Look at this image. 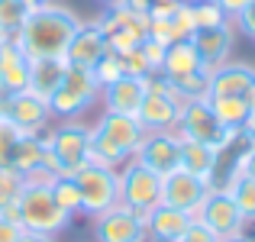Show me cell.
<instances>
[{
	"instance_id": "cb8c5ba5",
	"label": "cell",
	"mask_w": 255,
	"mask_h": 242,
	"mask_svg": "<svg viewBox=\"0 0 255 242\" xmlns=\"http://www.w3.org/2000/svg\"><path fill=\"white\" fill-rule=\"evenodd\" d=\"M200 55L194 49V39H178L165 49V62H162V75L165 78H184V75H194L200 71Z\"/></svg>"
},
{
	"instance_id": "60d3db41",
	"label": "cell",
	"mask_w": 255,
	"mask_h": 242,
	"mask_svg": "<svg viewBox=\"0 0 255 242\" xmlns=\"http://www.w3.org/2000/svg\"><path fill=\"white\" fill-rule=\"evenodd\" d=\"M178 3L181 0H152L149 3V16H171Z\"/></svg>"
},
{
	"instance_id": "1f68e13d",
	"label": "cell",
	"mask_w": 255,
	"mask_h": 242,
	"mask_svg": "<svg viewBox=\"0 0 255 242\" xmlns=\"http://www.w3.org/2000/svg\"><path fill=\"white\" fill-rule=\"evenodd\" d=\"M26 132H19L10 120L0 117V168H13V152H16V142Z\"/></svg>"
},
{
	"instance_id": "c3c4849f",
	"label": "cell",
	"mask_w": 255,
	"mask_h": 242,
	"mask_svg": "<svg viewBox=\"0 0 255 242\" xmlns=\"http://www.w3.org/2000/svg\"><path fill=\"white\" fill-rule=\"evenodd\" d=\"M23 3H26V6H29V10H32V6H39V3H45V0H23Z\"/></svg>"
},
{
	"instance_id": "7402d4cb",
	"label": "cell",
	"mask_w": 255,
	"mask_h": 242,
	"mask_svg": "<svg viewBox=\"0 0 255 242\" xmlns=\"http://www.w3.org/2000/svg\"><path fill=\"white\" fill-rule=\"evenodd\" d=\"M68 62L65 58H29V91L49 100L52 94L62 87Z\"/></svg>"
},
{
	"instance_id": "52a82bcc",
	"label": "cell",
	"mask_w": 255,
	"mask_h": 242,
	"mask_svg": "<svg viewBox=\"0 0 255 242\" xmlns=\"http://www.w3.org/2000/svg\"><path fill=\"white\" fill-rule=\"evenodd\" d=\"M97 26L104 29L110 52L123 55V52L136 49V45L149 36V13L129 10L123 0H117V3H107L104 10H100Z\"/></svg>"
},
{
	"instance_id": "8d00e7d4",
	"label": "cell",
	"mask_w": 255,
	"mask_h": 242,
	"mask_svg": "<svg viewBox=\"0 0 255 242\" xmlns=\"http://www.w3.org/2000/svg\"><path fill=\"white\" fill-rule=\"evenodd\" d=\"M233 29L243 32L246 39H252V42H255V0L246 6V10H239L236 16H233Z\"/></svg>"
},
{
	"instance_id": "f5cc1de1",
	"label": "cell",
	"mask_w": 255,
	"mask_h": 242,
	"mask_svg": "<svg viewBox=\"0 0 255 242\" xmlns=\"http://www.w3.org/2000/svg\"><path fill=\"white\" fill-rule=\"evenodd\" d=\"M187 3H197V0H187Z\"/></svg>"
},
{
	"instance_id": "603a6c76",
	"label": "cell",
	"mask_w": 255,
	"mask_h": 242,
	"mask_svg": "<svg viewBox=\"0 0 255 242\" xmlns=\"http://www.w3.org/2000/svg\"><path fill=\"white\" fill-rule=\"evenodd\" d=\"M191 223L194 220L187 217L184 210H174V207H165V204H158L155 210L149 213V220H145L149 239H181Z\"/></svg>"
},
{
	"instance_id": "ee69618b",
	"label": "cell",
	"mask_w": 255,
	"mask_h": 242,
	"mask_svg": "<svg viewBox=\"0 0 255 242\" xmlns=\"http://www.w3.org/2000/svg\"><path fill=\"white\" fill-rule=\"evenodd\" d=\"M19 242H55V236H42V233H23Z\"/></svg>"
},
{
	"instance_id": "b9f144b4",
	"label": "cell",
	"mask_w": 255,
	"mask_h": 242,
	"mask_svg": "<svg viewBox=\"0 0 255 242\" xmlns=\"http://www.w3.org/2000/svg\"><path fill=\"white\" fill-rule=\"evenodd\" d=\"M249 3H252V0H217V6H220V10H223V13H226V16H230V19L236 16L239 10H246V6H249Z\"/></svg>"
},
{
	"instance_id": "d6986e66",
	"label": "cell",
	"mask_w": 255,
	"mask_h": 242,
	"mask_svg": "<svg viewBox=\"0 0 255 242\" xmlns=\"http://www.w3.org/2000/svg\"><path fill=\"white\" fill-rule=\"evenodd\" d=\"M255 78V65L249 62H226L210 71V91L207 97H246Z\"/></svg>"
},
{
	"instance_id": "7c38bea8",
	"label": "cell",
	"mask_w": 255,
	"mask_h": 242,
	"mask_svg": "<svg viewBox=\"0 0 255 242\" xmlns=\"http://www.w3.org/2000/svg\"><path fill=\"white\" fill-rule=\"evenodd\" d=\"M197 223H204L207 230L217 233L220 239L239 236V233H246V226H249L226 187H210V194H207L204 207H200V213H197Z\"/></svg>"
},
{
	"instance_id": "4dcf8cb0",
	"label": "cell",
	"mask_w": 255,
	"mask_h": 242,
	"mask_svg": "<svg viewBox=\"0 0 255 242\" xmlns=\"http://www.w3.org/2000/svg\"><path fill=\"white\" fill-rule=\"evenodd\" d=\"M191 10H194V26L197 29H213V26L230 23V16L217 6V0H197V3H191Z\"/></svg>"
},
{
	"instance_id": "6da1fadb",
	"label": "cell",
	"mask_w": 255,
	"mask_h": 242,
	"mask_svg": "<svg viewBox=\"0 0 255 242\" xmlns=\"http://www.w3.org/2000/svg\"><path fill=\"white\" fill-rule=\"evenodd\" d=\"M81 23L84 19L71 6L45 0V3L29 10L16 39L29 58H65V52H68L75 32L81 29Z\"/></svg>"
},
{
	"instance_id": "f907efd6",
	"label": "cell",
	"mask_w": 255,
	"mask_h": 242,
	"mask_svg": "<svg viewBox=\"0 0 255 242\" xmlns=\"http://www.w3.org/2000/svg\"><path fill=\"white\" fill-rule=\"evenodd\" d=\"M149 242H178V239H149Z\"/></svg>"
},
{
	"instance_id": "8fae6325",
	"label": "cell",
	"mask_w": 255,
	"mask_h": 242,
	"mask_svg": "<svg viewBox=\"0 0 255 242\" xmlns=\"http://www.w3.org/2000/svg\"><path fill=\"white\" fill-rule=\"evenodd\" d=\"M94 239L97 242H149L145 217L129 210L126 204H117L94 217Z\"/></svg>"
},
{
	"instance_id": "e575fe53",
	"label": "cell",
	"mask_w": 255,
	"mask_h": 242,
	"mask_svg": "<svg viewBox=\"0 0 255 242\" xmlns=\"http://www.w3.org/2000/svg\"><path fill=\"white\" fill-rule=\"evenodd\" d=\"M165 49H168V45L155 42V39H149V36H145L142 42H139V52H142L145 65H149V75H155V71H162V62H165Z\"/></svg>"
},
{
	"instance_id": "3957f363",
	"label": "cell",
	"mask_w": 255,
	"mask_h": 242,
	"mask_svg": "<svg viewBox=\"0 0 255 242\" xmlns=\"http://www.w3.org/2000/svg\"><path fill=\"white\" fill-rule=\"evenodd\" d=\"M16 220L26 233H42V236H58L71 226V217L55 204L49 184H36V181H26L16 204Z\"/></svg>"
},
{
	"instance_id": "f1b7e54d",
	"label": "cell",
	"mask_w": 255,
	"mask_h": 242,
	"mask_svg": "<svg viewBox=\"0 0 255 242\" xmlns=\"http://www.w3.org/2000/svg\"><path fill=\"white\" fill-rule=\"evenodd\" d=\"M174 91H178V100L181 104H191V100H204L207 91H210V71H194V75H184V78H171Z\"/></svg>"
},
{
	"instance_id": "f6af8a7d",
	"label": "cell",
	"mask_w": 255,
	"mask_h": 242,
	"mask_svg": "<svg viewBox=\"0 0 255 242\" xmlns=\"http://www.w3.org/2000/svg\"><path fill=\"white\" fill-rule=\"evenodd\" d=\"M126 6H129V10H139V13H149V3L152 0H123Z\"/></svg>"
},
{
	"instance_id": "f546056e",
	"label": "cell",
	"mask_w": 255,
	"mask_h": 242,
	"mask_svg": "<svg viewBox=\"0 0 255 242\" xmlns=\"http://www.w3.org/2000/svg\"><path fill=\"white\" fill-rule=\"evenodd\" d=\"M26 16H29V6L23 0H0V29L6 36H16L23 29Z\"/></svg>"
},
{
	"instance_id": "f35d334b",
	"label": "cell",
	"mask_w": 255,
	"mask_h": 242,
	"mask_svg": "<svg viewBox=\"0 0 255 242\" xmlns=\"http://www.w3.org/2000/svg\"><path fill=\"white\" fill-rule=\"evenodd\" d=\"M23 223L13 217H0V242H19L23 239Z\"/></svg>"
},
{
	"instance_id": "9c48e42d",
	"label": "cell",
	"mask_w": 255,
	"mask_h": 242,
	"mask_svg": "<svg viewBox=\"0 0 255 242\" xmlns=\"http://www.w3.org/2000/svg\"><path fill=\"white\" fill-rule=\"evenodd\" d=\"M117 171H120V204H126L129 210L149 220V213L162 204V178L149 171L145 165H139L136 158L120 165Z\"/></svg>"
},
{
	"instance_id": "7a4b0ae2",
	"label": "cell",
	"mask_w": 255,
	"mask_h": 242,
	"mask_svg": "<svg viewBox=\"0 0 255 242\" xmlns=\"http://www.w3.org/2000/svg\"><path fill=\"white\" fill-rule=\"evenodd\" d=\"M142 139L145 129L136 117L100 113V120L91 126V155H87V161L104 168H120L136 155Z\"/></svg>"
},
{
	"instance_id": "74e56055",
	"label": "cell",
	"mask_w": 255,
	"mask_h": 242,
	"mask_svg": "<svg viewBox=\"0 0 255 242\" xmlns=\"http://www.w3.org/2000/svg\"><path fill=\"white\" fill-rule=\"evenodd\" d=\"M178 242H220V236H217V233H210L204 223H197V220H194V223L184 230V236H181Z\"/></svg>"
},
{
	"instance_id": "816d5d0a",
	"label": "cell",
	"mask_w": 255,
	"mask_h": 242,
	"mask_svg": "<svg viewBox=\"0 0 255 242\" xmlns=\"http://www.w3.org/2000/svg\"><path fill=\"white\" fill-rule=\"evenodd\" d=\"M3 39H6V32H3V29H0V45H3Z\"/></svg>"
},
{
	"instance_id": "4316f807",
	"label": "cell",
	"mask_w": 255,
	"mask_h": 242,
	"mask_svg": "<svg viewBox=\"0 0 255 242\" xmlns=\"http://www.w3.org/2000/svg\"><path fill=\"white\" fill-rule=\"evenodd\" d=\"M26 187V178L13 168H0V217H13L16 220V204L19 194Z\"/></svg>"
},
{
	"instance_id": "7bdbcfd3",
	"label": "cell",
	"mask_w": 255,
	"mask_h": 242,
	"mask_svg": "<svg viewBox=\"0 0 255 242\" xmlns=\"http://www.w3.org/2000/svg\"><path fill=\"white\" fill-rule=\"evenodd\" d=\"M239 132H243L246 142H255V107L249 110V117H246V123L239 126Z\"/></svg>"
},
{
	"instance_id": "44dd1931",
	"label": "cell",
	"mask_w": 255,
	"mask_h": 242,
	"mask_svg": "<svg viewBox=\"0 0 255 242\" xmlns=\"http://www.w3.org/2000/svg\"><path fill=\"white\" fill-rule=\"evenodd\" d=\"M223 152H217L213 145L194 142V139H181V168L191 174H197L200 181H207L210 187H217V171Z\"/></svg>"
},
{
	"instance_id": "ffe728a7",
	"label": "cell",
	"mask_w": 255,
	"mask_h": 242,
	"mask_svg": "<svg viewBox=\"0 0 255 242\" xmlns=\"http://www.w3.org/2000/svg\"><path fill=\"white\" fill-rule=\"evenodd\" d=\"M181 107L184 104H178V100H171V97H162V94H145L136 120L142 123L145 132H171L174 126H178Z\"/></svg>"
},
{
	"instance_id": "8992f818",
	"label": "cell",
	"mask_w": 255,
	"mask_h": 242,
	"mask_svg": "<svg viewBox=\"0 0 255 242\" xmlns=\"http://www.w3.org/2000/svg\"><path fill=\"white\" fill-rule=\"evenodd\" d=\"M49 152L58 161V174H75L81 165H87L91 155V126L81 120H58L55 126L42 132Z\"/></svg>"
},
{
	"instance_id": "9a60e30c",
	"label": "cell",
	"mask_w": 255,
	"mask_h": 242,
	"mask_svg": "<svg viewBox=\"0 0 255 242\" xmlns=\"http://www.w3.org/2000/svg\"><path fill=\"white\" fill-rule=\"evenodd\" d=\"M191 39H194V49L200 55L204 71H213V68L230 62L233 45H236V29H233V19H230V23L213 26V29H197Z\"/></svg>"
},
{
	"instance_id": "83f0119b",
	"label": "cell",
	"mask_w": 255,
	"mask_h": 242,
	"mask_svg": "<svg viewBox=\"0 0 255 242\" xmlns=\"http://www.w3.org/2000/svg\"><path fill=\"white\" fill-rule=\"evenodd\" d=\"M49 191H52V197H55V204L62 207L68 217H78V213H81V191H78V184H75L71 174H58V178H52Z\"/></svg>"
},
{
	"instance_id": "db71d44e",
	"label": "cell",
	"mask_w": 255,
	"mask_h": 242,
	"mask_svg": "<svg viewBox=\"0 0 255 242\" xmlns=\"http://www.w3.org/2000/svg\"><path fill=\"white\" fill-rule=\"evenodd\" d=\"M0 117H3V113H0Z\"/></svg>"
},
{
	"instance_id": "ab89813d",
	"label": "cell",
	"mask_w": 255,
	"mask_h": 242,
	"mask_svg": "<svg viewBox=\"0 0 255 242\" xmlns=\"http://www.w3.org/2000/svg\"><path fill=\"white\" fill-rule=\"evenodd\" d=\"M230 171H239V174H249V178H255V142H246L243 155L236 158V165H233Z\"/></svg>"
},
{
	"instance_id": "681fc988",
	"label": "cell",
	"mask_w": 255,
	"mask_h": 242,
	"mask_svg": "<svg viewBox=\"0 0 255 242\" xmlns=\"http://www.w3.org/2000/svg\"><path fill=\"white\" fill-rule=\"evenodd\" d=\"M97 3H100V6H107V3H117V0H97Z\"/></svg>"
},
{
	"instance_id": "ba28073f",
	"label": "cell",
	"mask_w": 255,
	"mask_h": 242,
	"mask_svg": "<svg viewBox=\"0 0 255 242\" xmlns=\"http://www.w3.org/2000/svg\"><path fill=\"white\" fill-rule=\"evenodd\" d=\"M75 184L81 191V213L84 217H100L104 210L120 204V171L104 165H81L75 174Z\"/></svg>"
},
{
	"instance_id": "d590c367",
	"label": "cell",
	"mask_w": 255,
	"mask_h": 242,
	"mask_svg": "<svg viewBox=\"0 0 255 242\" xmlns=\"http://www.w3.org/2000/svg\"><path fill=\"white\" fill-rule=\"evenodd\" d=\"M120 65H123V75H129V78H145L149 75V65H145L139 45L129 49V52H123V55H120Z\"/></svg>"
},
{
	"instance_id": "5b68a950",
	"label": "cell",
	"mask_w": 255,
	"mask_h": 242,
	"mask_svg": "<svg viewBox=\"0 0 255 242\" xmlns=\"http://www.w3.org/2000/svg\"><path fill=\"white\" fill-rule=\"evenodd\" d=\"M97 104H100V84H97V78H94V71L91 68H75V65H68L62 87L49 97L52 117H58V120H81L84 113Z\"/></svg>"
},
{
	"instance_id": "4fadbf2b",
	"label": "cell",
	"mask_w": 255,
	"mask_h": 242,
	"mask_svg": "<svg viewBox=\"0 0 255 242\" xmlns=\"http://www.w3.org/2000/svg\"><path fill=\"white\" fill-rule=\"evenodd\" d=\"M207 194H210V184L200 181L197 174L184 171V168H178V171H171V174L162 178V204L174 207V210H184L191 220H197Z\"/></svg>"
},
{
	"instance_id": "7dc6e473",
	"label": "cell",
	"mask_w": 255,
	"mask_h": 242,
	"mask_svg": "<svg viewBox=\"0 0 255 242\" xmlns=\"http://www.w3.org/2000/svg\"><path fill=\"white\" fill-rule=\"evenodd\" d=\"M220 242H252L246 233H239V236H230V239H220Z\"/></svg>"
},
{
	"instance_id": "5bb4252c",
	"label": "cell",
	"mask_w": 255,
	"mask_h": 242,
	"mask_svg": "<svg viewBox=\"0 0 255 242\" xmlns=\"http://www.w3.org/2000/svg\"><path fill=\"white\" fill-rule=\"evenodd\" d=\"M139 165H145L149 171H155L158 178H165V174L178 171L181 168V136L178 132H145L142 145L136 149Z\"/></svg>"
},
{
	"instance_id": "d6a6232c",
	"label": "cell",
	"mask_w": 255,
	"mask_h": 242,
	"mask_svg": "<svg viewBox=\"0 0 255 242\" xmlns=\"http://www.w3.org/2000/svg\"><path fill=\"white\" fill-rule=\"evenodd\" d=\"M91 71H94V78H97L100 91H104L107 84H113V81L123 78V65H120V55H117V52H107V55L100 58V62L94 65Z\"/></svg>"
},
{
	"instance_id": "484cf974",
	"label": "cell",
	"mask_w": 255,
	"mask_h": 242,
	"mask_svg": "<svg viewBox=\"0 0 255 242\" xmlns=\"http://www.w3.org/2000/svg\"><path fill=\"white\" fill-rule=\"evenodd\" d=\"M207 100H210V110L217 113V120L230 129H239L252 110L246 97H207Z\"/></svg>"
},
{
	"instance_id": "277c9868",
	"label": "cell",
	"mask_w": 255,
	"mask_h": 242,
	"mask_svg": "<svg viewBox=\"0 0 255 242\" xmlns=\"http://www.w3.org/2000/svg\"><path fill=\"white\" fill-rule=\"evenodd\" d=\"M181 139H194V142H204V145H213L217 152H230V145L236 139H243L239 129H230L217 120V113L210 110V100H191V104L181 107V117H178V126H174Z\"/></svg>"
},
{
	"instance_id": "d4e9b609",
	"label": "cell",
	"mask_w": 255,
	"mask_h": 242,
	"mask_svg": "<svg viewBox=\"0 0 255 242\" xmlns=\"http://www.w3.org/2000/svg\"><path fill=\"white\" fill-rule=\"evenodd\" d=\"M223 187L230 191V197L236 200V207L246 217V223H255V178L239 174V171H230V178L223 181Z\"/></svg>"
},
{
	"instance_id": "836d02e7",
	"label": "cell",
	"mask_w": 255,
	"mask_h": 242,
	"mask_svg": "<svg viewBox=\"0 0 255 242\" xmlns=\"http://www.w3.org/2000/svg\"><path fill=\"white\" fill-rule=\"evenodd\" d=\"M171 26H174V36L178 39H191L194 32H197V26H194V10H191V3L187 0H181L178 6H174V13H171Z\"/></svg>"
},
{
	"instance_id": "bcb514c9",
	"label": "cell",
	"mask_w": 255,
	"mask_h": 242,
	"mask_svg": "<svg viewBox=\"0 0 255 242\" xmlns=\"http://www.w3.org/2000/svg\"><path fill=\"white\" fill-rule=\"evenodd\" d=\"M246 100H249V107H255V78H252V84H249V91H246Z\"/></svg>"
},
{
	"instance_id": "2e32d148",
	"label": "cell",
	"mask_w": 255,
	"mask_h": 242,
	"mask_svg": "<svg viewBox=\"0 0 255 242\" xmlns=\"http://www.w3.org/2000/svg\"><path fill=\"white\" fill-rule=\"evenodd\" d=\"M29 87V55L23 52L16 36H6L0 45V104L6 94Z\"/></svg>"
},
{
	"instance_id": "ac0fdd59",
	"label": "cell",
	"mask_w": 255,
	"mask_h": 242,
	"mask_svg": "<svg viewBox=\"0 0 255 242\" xmlns=\"http://www.w3.org/2000/svg\"><path fill=\"white\" fill-rule=\"evenodd\" d=\"M142 97H145V84L142 78H129L123 75L120 81L107 84L100 91V107L104 113H120V117H136L139 107H142Z\"/></svg>"
},
{
	"instance_id": "e0dca14e",
	"label": "cell",
	"mask_w": 255,
	"mask_h": 242,
	"mask_svg": "<svg viewBox=\"0 0 255 242\" xmlns=\"http://www.w3.org/2000/svg\"><path fill=\"white\" fill-rule=\"evenodd\" d=\"M107 52H110V45H107L104 29L97 26V19H91V23H81V29L75 32L68 52H65V62L75 68H94Z\"/></svg>"
},
{
	"instance_id": "30bf717a",
	"label": "cell",
	"mask_w": 255,
	"mask_h": 242,
	"mask_svg": "<svg viewBox=\"0 0 255 242\" xmlns=\"http://www.w3.org/2000/svg\"><path fill=\"white\" fill-rule=\"evenodd\" d=\"M0 113H3V120H10L19 132H26V136H42L52 126V120H55L49 100L39 97L29 87H26V91H16V94H6L3 104H0Z\"/></svg>"
}]
</instances>
